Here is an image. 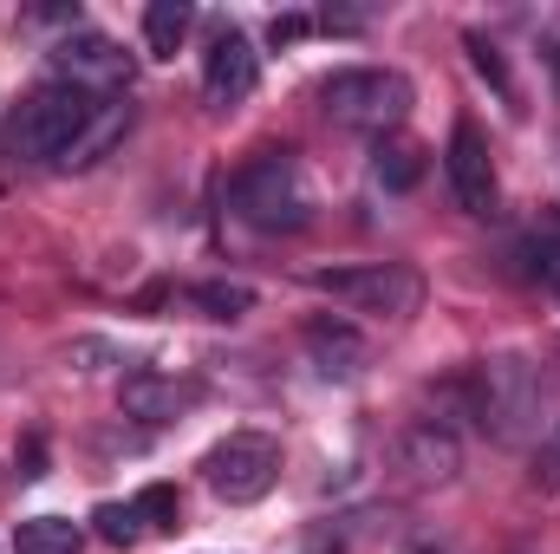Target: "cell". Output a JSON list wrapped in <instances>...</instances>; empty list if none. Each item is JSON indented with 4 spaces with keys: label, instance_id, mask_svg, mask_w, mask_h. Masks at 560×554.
<instances>
[{
    "label": "cell",
    "instance_id": "obj_1",
    "mask_svg": "<svg viewBox=\"0 0 560 554\" xmlns=\"http://www.w3.org/2000/svg\"><path fill=\"white\" fill-rule=\"evenodd\" d=\"M85 118H92V99L79 92V85H39L13 118H7V131H0V150L13 157V163H59L72 138L85 131Z\"/></svg>",
    "mask_w": 560,
    "mask_h": 554
},
{
    "label": "cell",
    "instance_id": "obj_2",
    "mask_svg": "<svg viewBox=\"0 0 560 554\" xmlns=\"http://www.w3.org/2000/svg\"><path fill=\"white\" fill-rule=\"evenodd\" d=\"M319 105H326V118L346 125V131H392V125L411 118L418 92H411V79L392 72V66H339V72L319 85Z\"/></svg>",
    "mask_w": 560,
    "mask_h": 554
},
{
    "label": "cell",
    "instance_id": "obj_3",
    "mask_svg": "<svg viewBox=\"0 0 560 554\" xmlns=\"http://www.w3.org/2000/svg\"><path fill=\"white\" fill-rule=\"evenodd\" d=\"M235 216L242 222H255V229H300L306 216H313V196H306V176H300V163L287 157V150H261L242 176H235Z\"/></svg>",
    "mask_w": 560,
    "mask_h": 554
},
{
    "label": "cell",
    "instance_id": "obj_4",
    "mask_svg": "<svg viewBox=\"0 0 560 554\" xmlns=\"http://www.w3.org/2000/svg\"><path fill=\"white\" fill-rule=\"evenodd\" d=\"M202 483H209L222 503H261L280 483V443L268 430H229L222 443H209Z\"/></svg>",
    "mask_w": 560,
    "mask_h": 554
},
{
    "label": "cell",
    "instance_id": "obj_5",
    "mask_svg": "<svg viewBox=\"0 0 560 554\" xmlns=\"http://www.w3.org/2000/svg\"><path fill=\"white\" fill-rule=\"evenodd\" d=\"M319 293H332V300H346V307H359V313H385V320H405V313H418L423 300V280L405 268V262H372V268H326V275H313Z\"/></svg>",
    "mask_w": 560,
    "mask_h": 554
},
{
    "label": "cell",
    "instance_id": "obj_6",
    "mask_svg": "<svg viewBox=\"0 0 560 554\" xmlns=\"http://www.w3.org/2000/svg\"><path fill=\"white\" fill-rule=\"evenodd\" d=\"M52 72H59V85H79L92 99V92L131 85V53L118 39H105V33H66L52 46Z\"/></svg>",
    "mask_w": 560,
    "mask_h": 554
},
{
    "label": "cell",
    "instance_id": "obj_7",
    "mask_svg": "<svg viewBox=\"0 0 560 554\" xmlns=\"http://www.w3.org/2000/svg\"><path fill=\"white\" fill-rule=\"evenodd\" d=\"M255 79H261L255 39H248L242 26H222V33L209 39V59H202V99H209L215 112H229V105H242V99L255 92Z\"/></svg>",
    "mask_w": 560,
    "mask_h": 554
},
{
    "label": "cell",
    "instance_id": "obj_8",
    "mask_svg": "<svg viewBox=\"0 0 560 554\" xmlns=\"http://www.w3.org/2000/svg\"><path fill=\"white\" fill-rule=\"evenodd\" d=\"M535 405H541V385L522 359H489L482 366V424H495V437H522Z\"/></svg>",
    "mask_w": 560,
    "mask_h": 554
},
{
    "label": "cell",
    "instance_id": "obj_9",
    "mask_svg": "<svg viewBox=\"0 0 560 554\" xmlns=\"http://www.w3.org/2000/svg\"><path fill=\"white\" fill-rule=\"evenodd\" d=\"M450 189L469 216H489L495 209V170H489V143L476 125H456L450 131Z\"/></svg>",
    "mask_w": 560,
    "mask_h": 554
},
{
    "label": "cell",
    "instance_id": "obj_10",
    "mask_svg": "<svg viewBox=\"0 0 560 554\" xmlns=\"http://www.w3.org/2000/svg\"><path fill=\"white\" fill-rule=\"evenodd\" d=\"M118 405H125V417H138V424H170V417H183L196 405V385L189 379H170V372H131L125 392H118Z\"/></svg>",
    "mask_w": 560,
    "mask_h": 554
},
{
    "label": "cell",
    "instance_id": "obj_11",
    "mask_svg": "<svg viewBox=\"0 0 560 554\" xmlns=\"http://www.w3.org/2000/svg\"><path fill=\"white\" fill-rule=\"evenodd\" d=\"M131 99H112V105H92V118H85V131L72 138V150L59 157V170H92V163H105L118 143H125V131H131Z\"/></svg>",
    "mask_w": 560,
    "mask_h": 554
},
{
    "label": "cell",
    "instance_id": "obj_12",
    "mask_svg": "<svg viewBox=\"0 0 560 554\" xmlns=\"http://www.w3.org/2000/svg\"><path fill=\"white\" fill-rule=\"evenodd\" d=\"M306 353H313L319 379L352 385V379L365 372V339H359L352 326H339V320H313V326H306Z\"/></svg>",
    "mask_w": 560,
    "mask_h": 554
},
{
    "label": "cell",
    "instance_id": "obj_13",
    "mask_svg": "<svg viewBox=\"0 0 560 554\" xmlns=\"http://www.w3.org/2000/svg\"><path fill=\"white\" fill-rule=\"evenodd\" d=\"M405 470L418 483H450L463 470V443L443 424H418V430H405Z\"/></svg>",
    "mask_w": 560,
    "mask_h": 554
},
{
    "label": "cell",
    "instance_id": "obj_14",
    "mask_svg": "<svg viewBox=\"0 0 560 554\" xmlns=\"http://www.w3.org/2000/svg\"><path fill=\"white\" fill-rule=\"evenodd\" d=\"M85 549V529L66 522V516H26L13 529V554H79Z\"/></svg>",
    "mask_w": 560,
    "mask_h": 554
},
{
    "label": "cell",
    "instance_id": "obj_15",
    "mask_svg": "<svg viewBox=\"0 0 560 554\" xmlns=\"http://www.w3.org/2000/svg\"><path fill=\"white\" fill-rule=\"evenodd\" d=\"M189 0H150L143 7V46H150V59H176V46L189 39Z\"/></svg>",
    "mask_w": 560,
    "mask_h": 554
},
{
    "label": "cell",
    "instance_id": "obj_16",
    "mask_svg": "<svg viewBox=\"0 0 560 554\" xmlns=\"http://www.w3.org/2000/svg\"><path fill=\"white\" fill-rule=\"evenodd\" d=\"M372 176H378L385 189H411L423 176V150L418 143H398V138L378 143V150H372Z\"/></svg>",
    "mask_w": 560,
    "mask_h": 554
},
{
    "label": "cell",
    "instance_id": "obj_17",
    "mask_svg": "<svg viewBox=\"0 0 560 554\" xmlns=\"http://www.w3.org/2000/svg\"><path fill=\"white\" fill-rule=\"evenodd\" d=\"M92 529H98V542H112V549H131L143 535V522H138L131 503H98V509H92Z\"/></svg>",
    "mask_w": 560,
    "mask_h": 554
},
{
    "label": "cell",
    "instance_id": "obj_18",
    "mask_svg": "<svg viewBox=\"0 0 560 554\" xmlns=\"http://www.w3.org/2000/svg\"><path fill=\"white\" fill-rule=\"evenodd\" d=\"M196 307H209L215 320H242V313L255 307V293H248L242 280H209V287H196Z\"/></svg>",
    "mask_w": 560,
    "mask_h": 554
},
{
    "label": "cell",
    "instance_id": "obj_19",
    "mask_svg": "<svg viewBox=\"0 0 560 554\" xmlns=\"http://www.w3.org/2000/svg\"><path fill=\"white\" fill-rule=\"evenodd\" d=\"M131 509H138L143 529H163V535H170V529H176V516H183V503H176V489H170V483H150Z\"/></svg>",
    "mask_w": 560,
    "mask_h": 554
},
{
    "label": "cell",
    "instance_id": "obj_20",
    "mask_svg": "<svg viewBox=\"0 0 560 554\" xmlns=\"http://www.w3.org/2000/svg\"><path fill=\"white\" fill-rule=\"evenodd\" d=\"M469 66H476L495 92H509V66H502V53H495L489 39H476V33H469Z\"/></svg>",
    "mask_w": 560,
    "mask_h": 554
},
{
    "label": "cell",
    "instance_id": "obj_21",
    "mask_svg": "<svg viewBox=\"0 0 560 554\" xmlns=\"http://www.w3.org/2000/svg\"><path fill=\"white\" fill-rule=\"evenodd\" d=\"M306 26H313L306 13H280L275 26H268V39H275V46H293V39H306Z\"/></svg>",
    "mask_w": 560,
    "mask_h": 554
},
{
    "label": "cell",
    "instance_id": "obj_22",
    "mask_svg": "<svg viewBox=\"0 0 560 554\" xmlns=\"http://www.w3.org/2000/svg\"><path fill=\"white\" fill-rule=\"evenodd\" d=\"M319 26H326V33H359V26H365V13H352V7H326V13H319Z\"/></svg>",
    "mask_w": 560,
    "mask_h": 554
},
{
    "label": "cell",
    "instance_id": "obj_23",
    "mask_svg": "<svg viewBox=\"0 0 560 554\" xmlns=\"http://www.w3.org/2000/svg\"><path fill=\"white\" fill-rule=\"evenodd\" d=\"M555 280H560V262H555Z\"/></svg>",
    "mask_w": 560,
    "mask_h": 554
}]
</instances>
